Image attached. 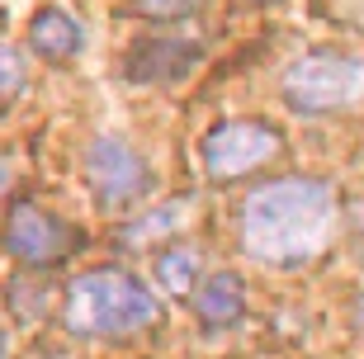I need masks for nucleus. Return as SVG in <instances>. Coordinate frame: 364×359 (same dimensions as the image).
<instances>
[{
    "mask_svg": "<svg viewBox=\"0 0 364 359\" xmlns=\"http://www.w3.org/2000/svg\"><path fill=\"white\" fill-rule=\"evenodd\" d=\"M331 189L317 180H274L260 185L242 208V241L260 265H308L331 237Z\"/></svg>",
    "mask_w": 364,
    "mask_h": 359,
    "instance_id": "obj_1",
    "label": "nucleus"
},
{
    "mask_svg": "<svg viewBox=\"0 0 364 359\" xmlns=\"http://www.w3.org/2000/svg\"><path fill=\"white\" fill-rule=\"evenodd\" d=\"M151 321L156 298L123 269H90L67 289V326L76 336H128Z\"/></svg>",
    "mask_w": 364,
    "mask_h": 359,
    "instance_id": "obj_2",
    "label": "nucleus"
},
{
    "mask_svg": "<svg viewBox=\"0 0 364 359\" xmlns=\"http://www.w3.org/2000/svg\"><path fill=\"white\" fill-rule=\"evenodd\" d=\"M364 90V67L346 53H308L303 62L289 67L284 76V100L298 109V114H326V109L350 105L355 95Z\"/></svg>",
    "mask_w": 364,
    "mask_h": 359,
    "instance_id": "obj_3",
    "label": "nucleus"
},
{
    "mask_svg": "<svg viewBox=\"0 0 364 359\" xmlns=\"http://www.w3.org/2000/svg\"><path fill=\"white\" fill-rule=\"evenodd\" d=\"M279 151H284L279 128H270L260 119H228L203 137V171H208V180L228 185V180H242V175L260 171Z\"/></svg>",
    "mask_w": 364,
    "mask_h": 359,
    "instance_id": "obj_4",
    "label": "nucleus"
},
{
    "mask_svg": "<svg viewBox=\"0 0 364 359\" xmlns=\"http://www.w3.org/2000/svg\"><path fill=\"white\" fill-rule=\"evenodd\" d=\"M5 246H10V255H19L24 265L53 269L81 246V237H76L62 218L38 208V203H14L10 223H5Z\"/></svg>",
    "mask_w": 364,
    "mask_h": 359,
    "instance_id": "obj_5",
    "label": "nucleus"
},
{
    "mask_svg": "<svg viewBox=\"0 0 364 359\" xmlns=\"http://www.w3.org/2000/svg\"><path fill=\"white\" fill-rule=\"evenodd\" d=\"M85 175H90V189L105 208H123L133 203L142 189H147V166L128 142L119 137H100L85 151Z\"/></svg>",
    "mask_w": 364,
    "mask_h": 359,
    "instance_id": "obj_6",
    "label": "nucleus"
},
{
    "mask_svg": "<svg viewBox=\"0 0 364 359\" xmlns=\"http://www.w3.org/2000/svg\"><path fill=\"white\" fill-rule=\"evenodd\" d=\"M194 62H199V48H194V43L142 38V43H133V53H128L123 71H128L133 80H180Z\"/></svg>",
    "mask_w": 364,
    "mask_h": 359,
    "instance_id": "obj_7",
    "label": "nucleus"
},
{
    "mask_svg": "<svg viewBox=\"0 0 364 359\" xmlns=\"http://www.w3.org/2000/svg\"><path fill=\"white\" fill-rule=\"evenodd\" d=\"M194 312H199L203 326H232V321L246 312V284L242 274H208V279L194 289Z\"/></svg>",
    "mask_w": 364,
    "mask_h": 359,
    "instance_id": "obj_8",
    "label": "nucleus"
},
{
    "mask_svg": "<svg viewBox=\"0 0 364 359\" xmlns=\"http://www.w3.org/2000/svg\"><path fill=\"white\" fill-rule=\"evenodd\" d=\"M28 43H33V53L48 57V62H67V57L81 53V24L71 19L67 10H57V5H48V10L33 14V24H28Z\"/></svg>",
    "mask_w": 364,
    "mask_h": 359,
    "instance_id": "obj_9",
    "label": "nucleus"
},
{
    "mask_svg": "<svg viewBox=\"0 0 364 359\" xmlns=\"http://www.w3.org/2000/svg\"><path fill=\"white\" fill-rule=\"evenodd\" d=\"M156 279L171 293L189 298V293H194V279H199V251H194V246H171V251L156 260Z\"/></svg>",
    "mask_w": 364,
    "mask_h": 359,
    "instance_id": "obj_10",
    "label": "nucleus"
},
{
    "mask_svg": "<svg viewBox=\"0 0 364 359\" xmlns=\"http://www.w3.org/2000/svg\"><path fill=\"white\" fill-rule=\"evenodd\" d=\"M194 208L189 199H176V203H166V208H156V213L147 218V223H137V227H128L123 237L128 241H151V237H166V232H176L180 223H185V213Z\"/></svg>",
    "mask_w": 364,
    "mask_h": 359,
    "instance_id": "obj_11",
    "label": "nucleus"
},
{
    "mask_svg": "<svg viewBox=\"0 0 364 359\" xmlns=\"http://www.w3.org/2000/svg\"><path fill=\"white\" fill-rule=\"evenodd\" d=\"M208 0H133V10L142 19H189V14H199Z\"/></svg>",
    "mask_w": 364,
    "mask_h": 359,
    "instance_id": "obj_12",
    "label": "nucleus"
},
{
    "mask_svg": "<svg viewBox=\"0 0 364 359\" xmlns=\"http://www.w3.org/2000/svg\"><path fill=\"white\" fill-rule=\"evenodd\" d=\"M19 90H24V57L14 53L10 43H0V105L14 100Z\"/></svg>",
    "mask_w": 364,
    "mask_h": 359,
    "instance_id": "obj_13",
    "label": "nucleus"
},
{
    "mask_svg": "<svg viewBox=\"0 0 364 359\" xmlns=\"http://www.w3.org/2000/svg\"><path fill=\"white\" fill-rule=\"evenodd\" d=\"M355 326L364 331V298H360V307H355Z\"/></svg>",
    "mask_w": 364,
    "mask_h": 359,
    "instance_id": "obj_14",
    "label": "nucleus"
},
{
    "mask_svg": "<svg viewBox=\"0 0 364 359\" xmlns=\"http://www.w3.org/2000/svg\"><path fill=\"white\" fill-rule=\"evenodd\" d=\"M0 359H5V336H0Z\"/></svg>",
    "mask_w": 364,
    "mask_h": 359,
    "instance_id": "obj_15",
    "label": "nucleus"
}]
</instances>
